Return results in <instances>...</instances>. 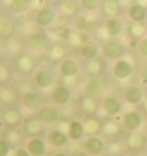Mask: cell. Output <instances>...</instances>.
Returning a JSON list of instances; mask_svg holds the SVG:
<instances>
[{
    "instance_id": "obj_11",
    "label": "cell",
    "mask_w": 147,
    "mask_h": 156,
    "mask_svg": "<svg viewBox=\"0 0 147 156\" xmlns=\"http://www.w3.org/2000/svg\"><path fill=\"white\" fill-rule=\"evenodd\" d=\"M106 82L101 78H90L85 83V94L91 98H100L106 92Z\"/></svg>"
},
{
    "instance_id": "obj_15",
    "label": "cell",
    "mask_w": 147,
    "mask_h": 156,
    "mask_svg": "<svg viewBox=\"0 0 147 156\" xmlns=\"http://www.w3.org/2000/svg\"><path fill=\"white\" fill-rule=\"evenodd\" d=\"M25 148L27 149V151L31 154V156H45L48 150V144L45 139L38 136V137L28 139Z\"/></svg>"
},
{
    "instance_id": "obj_29",
    "label": "cell",
    "mask_w": 147,
    "mask_h": 156,
    "mask_svg": "<svg viewBox=\"0 0 147 156\" xmlns=\"http://www.w3.org/2000/svg\"><path fill=\"white\" fill-rule=\"evenodd\" d=\"M80 108L81 110L87 114V115H93L97 113L98 110V103H97V99L91 98V96H83L80 100Z\"/></svg>"
},
{
    "instance_id": "obj_10",
    "label": "cell",
    "mask_w": 147,
    "mask_h": 156,
    "mask_svg": "<svg viewBox=\"0 0 147 156\" xmlns=\"http://www.w3.org/2000/svg\"><path fill=\"white\" fill-rule=\"evenodd\" d=\"M57 16H58V13L54 8L46 6V7L39 8L37 11L34 20L39 27L46 28V27H50L53 25V23L57 20Z\"/></svg>"
},
{
    "instance_id": "obj_33",
    "label": "cell",
    "mask_w": 147,
    "mask_h": 156,
    "mask_svg": "<svg viewBox=\"0 0 147 156\" xmlns=\"http://www.w3.org/2000/svg\"><path fill=\"white\" fill-rule=\"evenodd\" d=\"M101 1L102 0H79L80 7L85 12L88 13H94L101 7Z\"/></svg>"
},
{
    "instance_id": "obj_22",
    "label": "cell",
    "mask_w": 147,
    "mask_h": 156,
    "mask_svg": "<svg viewBox=\"0 0 147 156\" xmlns=\"http://www.w3.org/2000/svg\"><path fill=\"white\" fill-rule=\"evenodd\" d=\"M66 133L68 135V139L70 141H80L85 137V126L81 121L79 120H72L68 127H67V130Z\"/></svg>"
},
{
    "instance_id": "obj_21",
    "label": "cell",
    "mask_w": 147,
    "mask_h": 156,
    "mask_svg": "<svg viewBox=\"0 0 147 156\" xmlns=\"http://www.w3.org/2000/svg\"><path fill=\"white\" fill-rule=\"evenodd\" d=\"M145 99V93H144V89L140 86L137 85H132L128 86L125 90V101L130 105L133 106H137L139 103H142Z\"/></svg>"
},
{
    "instance_id": "obj_39",
    "label": "cell",
    "mask_w": 147,
    "mask_h": 156,
    "mask_svg": "<svg viewBox=\"0 0 147 156\" xmlns=\"http://www.w3.org/2000/svg\"><path fill=\"white\" fill-rule=\"evenodd\" d=\"M9 78V69L6 65L0 63V83L6 82Z\"/></svg>"
},
{
    "instance_id": "obj_23",
    "label": "cell",
    "mask_w": 147,
    "mask_h": 156,
    "mask_svg": "<svg viewBox=\"0 0 147 156\" xmlns=\"http://www.w3.org/2000/svg\"><path fill=\"white\" fill-rule=\"evenodd\" d=\"M99 53H100V47L93 40H86L85 42L80 46V55L85 60L95 59V58H98Z\"/></svg>"
},
{
    "instance_id": "obj_31",
    "label": "cell",
    "mask_w": 147,
    "mask_h": 156,
    "mask_svg": "<svg viewBox=\"0 0 147 156\" xmlns=\"http://www.w3.org/2000/svg\"><path fill=\"white\" fill-rule=\"evenodd\" d=\"M2 121L9 127H16L21 121V114L17 109H8L2 114Z\"/></svg>"
},
{
    "instance_id": "obj_13",
    "label": "cell",
    "mask_w": 147,
    "mask_h": 156,
    "mask_svg": "<svg viewBox=\"0 0 147 156\" xmlns=\"http://www.w3.org/2000/svg\"><path fill=\"white\" fill-rule=\"evenodd\" d=\"M125 30H126V26H125L124 20L120 18L107 19L104 25V31L106 33V35L112 39H116L118 37H120Z\"/></svg>"
},
{
    "instance_id": "obj_25",
    "label": "cell",
    "mask_w": 147,
    "mask_h": 156,
    "mask_svg": "<svg viewBox=\"0 0 147 156\" xmlns=\"http://www.w3.org/2000/svg\"><path fill=\"white\" fill-rule=\"evenodd\" d=\"M44 129V125L39 121L37 117H32L28 119L25 125H24V130L25 134L31 139V137H38L40 136V134L42 133Z\"/></svg>"
},
{
    "instance_id": "obj_42",
    "label": "cell",
    "mask_w": 147,
    "mask_h": 156,
    "mask_svg": "<svg viewBox=\"0 0 147 156\" xmlns=\"http://www.w3.org/2000/svg\"><path fill=\"white\" fill-rule=\"evenodd\" d=\"M52 156H68L66 153H64V151H57L55 154H53Z\"/></svg>"
},
{
    "instance_id": "obj_26",
    "label": "cell",
    "mask_w": 147,
    "mask_h": 156,
    "mask_svg": "<svg viewBox=\"0 0 147 156\" xmlns=\"http://www.w3.org/2000/svg\"><path fill=\"white\" fill-rule=\"evenodd\" d=\"M127 34L128 37L133 40H140L142 39L145 35H147V27L145 23H131L127 25Z\"/></svg>"
},
{
    "instance_id": "obj_7",
    "label": "cell",
    "mask_w": 147,
    "mask_h": 156,
    "mask_svg": "<svg viewBox=\"0 0 147 156\" xmlns=\"http://www.w3.org/2000/svg\"><path fill=\"white\" fill-rule=\"evenodd\" d=\"M37 119L44 126L52 125L59 121L60 119V110L57 106L53 105H45L37 112Z\"/></svg>"
},
{
    "instance_id": "obj_17",
    "label": "cell",
    "mask_w": 147,
    "mask_h": 156,
    "mask_svg": "<svg viewBox=\"0 0 147 156\" xmlns=\"http://www.w3.org/2000/svg\"><path fill=\"white\" fill-rule=\"evenodd\" d=\"M100 11L102 16L107 19L119 18L123 12V5L119 0H102Z\"/></svg>"
},
{
    "instance_id": "obj_40",
    "label": "cell",
    "mask_w": 147,
    "mask_h": 156,
    "mask_svg": "<svg viewBox=\"0 0 147 156\" xmlns=\"http://www.w3.org/2000/svg\"><path fill=\"white\" fill-rule=\"evenodd\" d=\"M11 156H31V154L27 151L26 148H23V147H19V148L14 149L12 151Z\"/></svg>"
},
{
    "instance_id": "obj_18",
    "label": "cell",
    "mask_w": 147,
    "mask_h": 156,
    "mask_svg": "<svg viewBox=\"0 0 147 156\" xmlns=\"http://www.w3.org/2000/svg\"><path fill=\"white\" fill-rule=\"evenodd\" d=\"M127 16L131 23H144L147 20V7L142 2H133L127 9Z\"/></svg>"
},
{
    "instance_id": "obj_20",
    "label": "cell",
    "mask_w": 147,
    "mask_h": 156,
    "mask_svg": "<svg viewBox=\"0 0 147 156\" xmlns=\"http://www.w3.org/2000/svg\"><path fill=\"white\" fill-rule=\"evenodd\" d=\"M72 99V90L68 86H57L52 90V101L58 106H64L68 103Z\"/></svg>"
},
{
    "instance_id": "obj_30",
    "label": "cell",
    "mask_w": 147,
    "mask_h": 156,
    "mask_svg": "<svg viewBox=\"0 0 147 156\" xmlns=\"http://www.w3.org/2000/svg\"><path fill=\"white\" fill-rule=\"evenodd\" d=\"M31 7V0H9L8 1V8L12 13L16 14H23L27 12Z\"/></svg>"
},
{
    "instance_id": "obj_28",
    "label": "cell",
    "mask_w": 147,
    "mask_h": 156,
    "mask_svg": "<svg viewBox=\"0 0 147 156\" xmlns=\"http://www.w3.org/2000/svg\"><path fill=\"white\" fill-rule=\"evenodd\" d=\"M16 32V25L7 18H0V38L8 39Z\"/></svg>"
},
{
    "instance_id": "obj_32",
    "label": "cell",
    "mask_w": 147,
    "mask_h": 156,
    "mask_svg": "<svg viewBox=\"0 0 147 156\" xmlns=\"http://www.w3.org/2000/svg\"><path fill=\"white\" fill-rule=\"evenodd\" d=\"M17 65H18L19 70L23 72V73H30L34 68V62H33V60H32L30 55H21L18 59Z\"/></svg>"
},
{
    "instance_id": "obj_4",
    "label": "cell",
    "mask_w": 147,
    "mask_h": 156,
    "mask_svg": "<svg viewBox=\"0 0 147 156\" xmlns=\"http://www.w3.org/2000/svg\"><path fill=\"white\" fill-rule=\"evenodd\" d=\"M84 153L88 156H101L105 153L106 143L104 139H101L98 135H90L83 144Z\"/></svg>"
},
{
    "instance_id": "obj_19",
    "label": "cell",
    "mask_w": 147,
    "mask_h": 156,
    "mask_svg": "<svg viewBox=\"0 0 147 156\" xmlns=\"http://www.w3.org/2000/svg\"><path fill=\"white\" fill-rule=\"evenodd\" d=\"M125 144L126 148L130 149L131 151H141L145 144H146V139L144 136V134L139 133V132H134V133H128L125 140Z\"/></svg>"
},
{
    "instance_id": "obj_38",
    "label": "cell",
    "mask_w": 147,
    "mask_h": 156,
    "mask_svg": "<svg viewBox=\"0 0 147 156\" xmlns=\"http://www.w3.org/2000/svg\"><path fill=\"white\" fill-rule=\"evenodd\" d=\"M138 52L140 55H142L144 58H147V35H145L142 39L138 41Z\"/></svg>"
},
{
    "instance_id": "obj_3",
    "label": "cell",
    "mask_w": 147,
    "mask_h": 156,
    "mask_svg": "<svg viewBox=\"0 0 147 156\" xmlns=\"http://www.w3.org/2000/svg\"><path fill=\"white\" fill-rule=\"evenodd\" d=\"M121 123H123L125 130H127L128 133L139 132L144 125V117L141 115V113H139L138 110L131 109L126 112L123 115Z\"/></svg>"
},
{
    "instance_id": "obj_41",
    "label": "cell",
    "mask_w": 147,
    "mask_h": 156,
    "mask_svg": "<svg viewBox=\"0 0 147 156\" xmlns=\"http://www.w3.org/2000/svg\"><path fill=\"white\" fill-rule=\"evenodd\" d=\"M142 107H144V110L147 113V96H145V99L142 101Z\"/></svg>"
},
{
    "instance_id": "obj_8",
    "label": "cell",
    "mask_w": 147,
    "mask_h": 156,
    "mask_svg": "<svg viewBox=\"0 0 147 156\" xmlns=\"http://www.w3.org/2000/svg\"><path fill=\"white\" fill-rule=\"evenodd\" d=\"M50 41H51V39H50V35L47 33L42 31H37L30 34L27 44H28V47L31 48L32 51L42 52V51L48 48Z\"/></svg>"
},
{
    "instance_id": "obj_9",
    "label": "cell",
    "mask_w": 147,
    "mask_h": 156,
    "mask_svg": "<svg viewBox=\"0 0 147 156\" xmlns=\"http://www.w3.org/2000/svg\"><path fill=\"white\" fill-rule=\"evenodd\" d=\"M46 140L47 144L52 148L55 149H61L64 147L67 146V143L70 142V139H68V135L66 132H64L59 128H55V129H52L50 130L48 133L46 134Z\"/></svg>"
},
{
    "instance_id": "obj_5",
    "label": "cell",
    "mask_w": 147,
    "mask_h": 156,
    "mask_svg": "<svg viewBox=\"0 0 147 156\" xmlns=\"http://www.w3.org/2000/svg\"><path fill=\"white\" fill-rule=\"evenodd\" d=\"M95 26H97V19L93 13H88V12L78 14L73 21L74 30L81 34L93 31L95 28Z\"/></svg>"
},
{
    "instance_id": "obj_12",
    "label": "cell",
    "mask_w": 147,
    "mask_h": 156,
    "mask_svg": "<svg viewBox=\"0 0 147 156\" xmlns=\"http://www.w3.org/2000/svg\"><path fill=\"white\" fill-rule=\"evenodd\" d=\"M55 75L52 70L47 68H40L34 73V83L40 89H48L54 85Z\"/></svg>"
},
{
    "instance_id": "obj_34",
    "label": "cell",
    "mask_w": 147,
    "mask_h": 156,
    "mask_svg": "<svg viewBox=\"0 0 147 156\" xmlns=\"http://www.w3.org/2000/svg\"><path fill=\"white\" fill-rule=\"evenodd\" d=\"M84 126H85L86 134H91V135H97V133L100 132L101 129L100 122L94 117H88L85 121Z\"/></svg>"
},
{
    "instance_id": "obj_35",
    "label": "cell",
    "mask_w": 147,
    "mask_h": 156,
    "mask_svg": "<svg viewBox=\"0 0 147 156\" xmlns=\"http://www.w3.org/2000/svg\"><path fill=\"white\" fill-rule=\"evenodd\" d=\"M65 55V49L62 48V46L59 45H55V46L51 47L50 52H48V58L52 60V61H59V60H64Z\"/></svg>"
},
{
    "instance_id": "obj_44",
    "label": "cell",
    "mask_w": 147,
    "mask_h": 156,
    "mask_svg": "<svg viewBox=\"0 0 147 156\" xmlns=\"http://www.w3.org/2000/svg\"><path fill=\"white\" fill-rule=\"evenodd\" d=\"M145 134H146V136H147V125H146V127H145Z\"/></svg>"
},
{
    "instance_id": "obj_6",
    "label": "cell",
    "mask_w": 147,
    "mask_h": 156,
    "mask_svg": "<svg viewBox=\"0 0 147 156\" xmlns=\"http://www.w3.org/2000/svg\"><path fill=\"white\" fill-rule=\"evenodd\" d=\"M124 109V105L123 101L114 95H107L104 98V100L101 102V110L105 115L109 117L118 116Z\"/></svg>"
},
{
    "instance_id": "obj_2",
    "label": "cell",
    "mask_w": 147,
    "mask_h": 156,
    "mask_svg": "<svg viewBox=\"0 0 147 156\" xmlns=\"http://www.w3.org/2000/svg\"><path fill=\"white\" fill-rule=\"evenodd\" d=\"M134 73V65L130 59L121 58L114 61L112 66V75L120 81H125L130 79Z\"/></svg>"
},
{
    "instance_id": "obj_24",
    "label": "cell",
    "mask_w": 147,
    "mask_h": 156,
    "mask_svg": "<svg viewBox=\"0 0 147 156\" xmlns=\"http://www.w3.org/2000/svg\"><path fill=\"white\" fill-rule=\"evenodd\" d=\"M79 7V0H60L59 13L64 16H77Z\"/></svg>"
},
{
    "instance_id": "obj_27",
    "label": "cell",
    "mask_w": 147,
    "mask_h": 156,
    "mask_svg": "<svg viewBox=\"0 0 147 156\" xmlns=\"http://www.w3.org/2000/svg\"><path fill=\"white\" fill-rule=\"evenodd\" d=\"M102 69H104L102 62L98 58L92 59V60H86L85 72L90 78H99V75H101L102 73Z\"/></svg>"
},
{
    "instance_id": "obj_1",
    "label": "cell",
    "mask_w": 147,
    "mask_h": 156,
    "mask_svg": "<svg viewBox=\"0 0 147 156\" xmlns=\"http://www.w3.org/2000/svg\"><path fill=\"white\" fill-rule=\"evenodd\" d=\"M101 52L105 58L116 61V60L124 58L125 53H126V46L124 42L120 41L119 39H109L102 45Z\"/></svg>"
},
{
    "instance_id": "obj_37",
    "label": "cell",
    "mask_w": 147,
    "mask_h": 156,
    "mask_svg": "<svg viewBox=\"0 0 147 156\" xmlns=\"http://www.w3.org/2000/svg\"><path fill=\"white\" fill-rule=\"evenodd\" d=\"M12 153V144L6 139H0V156H8Z\"/></svg>"
},
{
    "instance_id": "obj_43",
    "label": "cell",
    "mask_w": 147,
    "mask_h": 156,
    "mask_svg": "<svg viewBox=\"0 0 147 156\" xmlns=\"http://www.w3.org/2000/svg\"><path fill=\"white\" fill-rule=\"evenodd\" d=\"M75 156H88V155L85 154V153H83V154H79V155H75Z\"/></svg>"
},
{
    "instance_id": "obj_16",
    "label": "cell",
    "mask_w": 147,
    "mask_h": 156,
    "mask_svg": "<svg viewBox=\"0 0 147 156\" xmlns=\"http://www.w3.org/2000/svg\"><path fill=\"white\" fill-rule=\"evenodd\" d=\"M80 72V66L77 60L72 58H66L61 60L59 65V74L65 79H72L75 78Z\"/></svg>"
},
{
    "instance_id": "obj_14",
    "label": "cell",
    "mask_w": 147,
    "mask_h": 156,
    "mask_svg": "<svg viewBox=\"0 0 147 156\" xmlns=\"http://www.w3.org/2000/svg\"><path fill=\"white\" fill-rule=\"evenodd\" d=\"M24 108L30 112H38L44 105H42V98L41 95L35 90H27L25 92L21 99Z\"/></svg>"
},
{
    "instance_id": "obj_36",
    "label": "cell",
    "mask_w": 147,
    "mask_h": 156,
    "mask_svg": "<svg viewBox=\"0 0 147 156\" xmlns=\"http://www.w3.org/2000/svg\"><path fill=\"white\" fill-rule=\"evenodd\" d=\"M101 128H102L104 133L106 134V135H114V134H116L118 130H119L118 125L116 123V121H113V120L107 121V122L104 125V127H101Z\"/></svg>"
}]
</instances>
